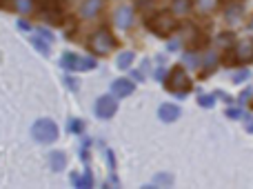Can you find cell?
Instances as JSON below:
<instances>
[{
  "mask_svg": "<svg viewBox=\"0 0 253 189\" xmlns=\"http://www.w3.org/2000/svg\"><path fill=\"white\" fill-rule=\"evenodd\" d=\"M144 22H147V29L153 36H158V38H171L173 34H178L182 20H178L169 9H153Z\"/></svg>",
  "mask_w": 253,
  "mask_h": 189,
  "instance_id": "obj_1",
  "label": "cell"
},
{
  "mask_svg": "<svg viewBox=\"0 0 253 189\" xmlns=\"http://www.w3.org/2000/svg\"><path fill=\"white\" fill-rule=\"evenodd\" d=\"M87 49L96 58H107L118 49V38L109 27H98L87 36Z\"/></svg>",
  "mask_w": 253,
  "mask_h": 189,
  "instance_id": "obj_2",
  "label": "cell"
},
{
  "mask_svg": "<svg viewBox=\"0 0 253 189\" xmlns=\"http://www.w3.org/2000/svg\"><path fill=\"white\" fill-rule=\"evenodd\" d=\"M165 89L169 94H175V96H187L193 89V80H191V76H189L187 67L184 65L171 67L165 76Z\"/></svg>",
  "mask_w": 253,
  "mask_h": 189,
  "instance_id": "obj_3",
  "label": "cell"
},
{
  "mask_svg": "<svg viewBox=\"0 0 253 189\" xmlns=\"http://www.w3.org/2000/svg\"><path fill=\"white\" fill-rule=\"evenodd\" d=\"M224 60H231L233 65L238 67H247L253 62V38L247 36V38H236V43L231 45L229 51H224Z\"/></svg>",
  "mask_w": 253,
  "mask_h": 189,
  "instance_id": "obj_4",
  "label": "cell"
},
{
  "mask_svg": "<svg viewBox=\"0 0 253 189\" xmlns=\"http://www.w3.org/2000/svg\"><path fill=\"white\" fill-rule=\"evenodd\" d=\"M31 136L40 145H51V142H56L60 138V127L51 118H38L31 125Z\"/></svg>",
  "mask_w": 253,
  "mask_h": 189,
  "instance_id": "obj_5",
  "label": "cell"
},
{
  "mask_svg": "<svg viewBox=\"0 0 253 189\" xmlns=\"http://www.w3.org/2000/svg\"><path fill=\"white\" fill-rule=\"evenodd\" d=\"M60 65L65 67L67 71H93L98 67L96 56H80L76 51H65L60 58Z\"/></svg>",
  "mask_w": 253,
  "mask_h": 189,
  "instance_id": "obj_6",
  "label": "cell"
},
{
  "mask_svg": "<svg viewBox=\"0 0 253 189\" xmlns=\"http://www.w3.org/2000/svg\"><path fill=\"white\" fill-rule=\"evenodd\" d=\"M220 16H222V20L227 22V27L236 29V27H240L242 22L247 20V7H245V2H242V0H231V2L222 4Z\"/></svg>",
  "mask_w": 253,
  "mask_h": 189,
  "instance_id": "obj_7",
  "label": "cell"
},
{
  "mask_svg": "<svg viewBox=\"0 0 253 189\" xmlns=\"http://www.w3.org/2000/svg\"><path fill=\"white\" fill-rule=\"evenodd\" d=\"M38 13L51 25H60L65 20V7L62 0H38Z\"/></svg>",
  "mask_w": 253,
  "mask_h": 189,
  "instance_id": "obj_8",
  "label": "cell"
},
{
  "mask_svg": "<svg viewBox=\"0 0 253 189\" xmlns=\"http://www.w3.org/2000/svg\"><path fill=\"white\" fill-rule=\"evenodd\" d=\"M107 7V0H83L78 4V18L84 22H93L102 16Z\"/></svg>",
  "mask_w": 253,
  "mask_h": 189,
  "instance_id": "obj_9",
  "label": "cell"
},
{
  "mask_svg": "<svg viewBox=\"0 0 253 189\" xmlns=\"http://www.w3.org/2000/svg\"><path fill=\"white\" fill-rule=\"evenodd\" d=\"M93 111H96V116L100 120H111L118 114V98H116L114 94H105V96H100L96 100Z\"/></svg>",
  "mask_w": 253,
  "mask_h": 189,
  "instance_id": "obj_10",
  "label": "cell"
},
{
  "mask_svg": "<svg viewBox=\"0 0 253 189\" xmlns=\"http://www.w3.org/2000/svg\"><path fill=\"white\" fill-rule=\"evenodd\" d=\"M133 22H135V7H131V4H120V7L114 11L116 29L129 31L131 27H133Z\"/></svg>",
  "mask_w": 253,
  "mask_h": 189,
  "instance_id": "obj_11",
  "label": "cell"
},
{
  "mask_svg": "<svg viewBox=\"0 0 253 189\" xmlns=\"http://www.w3.org/2000/svg\"><path fill=\"white\" fill-rule=\"evenodd\" d=\"M222 0H193V13L200 18H213L222 11Z\"/></svg>",
  "mask_w": 253,
  "mask_h": 189,
  "instance_id": "obj_12",
  "label": "cell"
},
{
  "mask_svg": "<svg viewBox=\"0 0 253 189\" xmlns=\"http://www.w3.org/2000/svg\"><path fill=\"white\" fill-rule=\"evenodd\" d=\"M220 62H222V56H218V51H215L213 47L205 49V51L200 53V65H202L200 76H209V74H213V71L218 69Z\"/></svg>",
  "mask_w": 253,
  "mask_h": 189,
  "instance_id": "obj_13",
  "label": "cell"
},
{
  "mask_svg": "<svg viewBox=\"0 0 253 189\" xmlns=\"http://www.w3.org/2000/svg\"><path fill=\"white\" fill-rule=\"evenodd\" d=\"M169 9L178 20H187L189 16H193V0H169Z\"/></svg>",
  "mask_w": 253,
  "mask_h": 189,
  "instance_id": "obj_14",
  "label": "cell"
},
{
  "mask_svg": "<svg viewBox=\"0 0 253 189\" xmlns=\"http://www.w3.org/2000/svg\"><path fill=\"white\" fill-rule=\"evenodd\" d=\"M7 4L18 16H34V13H38V0H9Z\"/></svg>",
  "mask_w": 253,
  "mask_h": 189,
  "instance_id": "obj_15",
  "label": "cell"
},
{
  "mask_svg": "<svg viewBox=\"0 0 253 189\" xmlns=\"http://www.w3.org/2000/svg\"><path fill=\"white\" fill-rule=\"evenodd\" d=\"M135 92V83L133 80H129V78H118V80H114L111 83V94H114L116 98H126V96H131V94Z\"/></svg>",
  "mask_w": 253,
  "mask_h": 189,
  "instance_id": "obj_16",
  "label": "cell"
},
{
  "mask_svg": "<svg viewBox=\"0 0 253 189\" xmlns=\"http://www.w3.org/2000/svg\"><path fill=\"white\" fill-rule=\"evenodd\" d=\"M158 116H160L162 123H173V120L180 118V107L171 105V102H165V105H160V109H158Z\"/></svg>",
  "mask_w": 253,
  "mask_h": 189,
  "instance_id": "obj_17",
  "label": "cell"
},
{
  "mask_svg": "<svg viewBox=\"0 0 253 189\" xmlns=\"http://www.w3.org/2000/svg\"><path fill=\"white\" fill-rule=\"evenodd\" d=\"M49 167H51V172H65L67 167V154L60 149L51 151L49 154Z\"/></svg>",
  "mask_w": 253,
  "mask_h": 189,
  "instance_id": "obj_18",
  "label": "cell"
},
{
  "mask_svg": "<svg viewBox=\"0 0 253 189\" xmlns=\"http://www.w3.org/2000/svg\"><path fill=\"white\" fill-rule=\"evenodd\" d=\"M133 60H135V53L133 51H123L118 56V60H116V67H118L120 71H125V69H129V67L133 65Z\"/></svg>",
  "mask_w": 253,
  "mask_h": 189,
  "instance_id": "obj_19",
  "label": "cell"
},
{
  "mask_svg": "<svg viewBox=\"0 0 253 189\" xmlns=\"http://www.w3.org/2000/svg\"><path fill=\"white\" fill-rule=\"evenodd\" d=\"M74 183H76V187H91L93 185V176H91V172H84L83 174V178H74Z\"/></svg>",
  "mask_w": 253,
  "mask_h": 189,
  "instance_id": "obj_20",
  "label": "cell"
},
{
  "mask_svg": "<svg viewBox=\"0 0 253 189\" xmlns=\"http://www.w3.org/2000/svg\"><path fill=\"white\" fill-rule=\"evenodd\" d=\"M67 129H69V132H74V134H78L80 129H83V123H80L78 118H69V123H67Z\"/></svg>",
  "mask_w": 253,
  "mask_h": 189,
  "instance_id": "obj_21",
  "label": "cell"
},
{
  "mask_svg": "<svg viewBox=\"0 0 253 189\" xmlns=\"http://www.w3.org/2000/svg\"><path fill=\"white\" fill-rule=\"evenodd\" d=\"M47 43H49V40H40V38H36V36H34V45H36V47H38V49H40V51H42V53H49V49H47Z\"/></svg>",
  "mask_w": 253,
  "mask_h": 189,
  "instance_id": "obj_22",
  "label": "cell"
},
{
  "mask_svg": "<svg viewBox=\"0 0 253 189\" xmlns=\"http://www.w3.org/2000/svg\"><path fill=\"white\" fill-rule=\"evenodd\" d=\"M65 83H67V87H69L71 92H78V83H80V80H76V78H69V76H67V78H65Z\"/></svg>",
  "mask_w": 253,
  "mask_h": 189,
  "instance_id": "obj_23",
  "label": "cell"
}]
</instances>
